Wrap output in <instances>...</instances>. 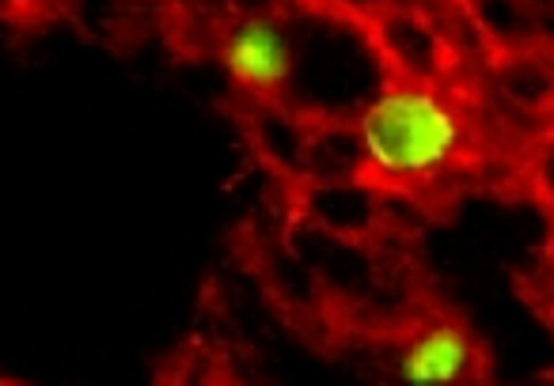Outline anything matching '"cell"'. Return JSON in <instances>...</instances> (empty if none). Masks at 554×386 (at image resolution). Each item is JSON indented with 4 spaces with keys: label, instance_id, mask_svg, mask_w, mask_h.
<instances>
[{
    "label": "cell",
    "instance_id": "cell-1",
    "mask_svg": "<svg viewBox=\"0 0 554 386\" xmlns=\"http://www.w3.org/2000/svg\"><path fill=\"white\" fill-rule=\"evenodd\" d=\"M361 163L384 183H430L467 144V121L448 95L430 84H388L354 125Z\"/></svg>",
    "mask_w": 554,
    "mask_h": 386
},
{
    "label": "cell",
    "instance_id": "cell-2",
    "mask_svg": "<svg viewBox=\"0 0 554 386\" xmlns=\"http://www.w3.org/2000/svg\"><path fill=\"white\" fill-rule=\"evenodd\" d=\"M217 57L240 91L270 99L289 88L296 49L273 16H243L224 31Z\"/></svg>",
    "mask_w": 554,
    "mask_h": 386
},
{
    "label": "cell",
    "instance_id": "cell-3",
    "mask_svg": "<svg viewBox=\"0 0 554 386\" xmlns=\"http://www.w3.org/2000/svg\"><path fill=\"white\" fill-rule=\"evenodd\" d=\"M478 368V341L460 322H425L395 352L399 386H467Z\"/></svg>",
    "mask_w": 554,
    "mask_h": 386
},
{
    "label": "cell",
    "instance_id": "cell-4",
    "mask_svg": "<svg viewBox=\"0 0 554 386\" xmlns=\"http://www.w3.org/2000/svg\"><path fill=\"white\" fill-rule=\"evenodd\" d=\"M543 386H554V382H543Z\"/></svg>",
    "mask_w": 554,
    "mask_h": 386
}]
</instances>
